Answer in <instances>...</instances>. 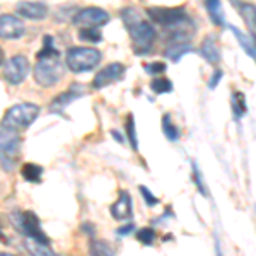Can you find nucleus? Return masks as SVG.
Wrapping results in <instances>:
<instances>
[{
    "label": "nucleus",
    "instance_id": "35",
    "mask_svg": "<svg viewBox=\"0 0 256 256\" xmlns=\"http://www.w3.org/2000/svg\"><path fill=\"white\" fill-rule=\"evenodd\" d=\"M111 135H113V137H114V138H116V140H118V142H123L122 135H120V134H118V132H111Z\"/></svg>",
    "mask_w": 256,
    "mask_h": 256
},
{
    "label": "nucleus",
    "instance_id": "27",
    "mask_svg": "<svg viewBox=\"0 0 256 256\" xmlns=\"http://www.w3.org/2000/svg\"><path fill=\"white\" fill-rule=\"evenodd\" d=\"M150 89L154 90V92H158V94L171 92V90H172V82L169 79H156V80H152Z\"/></svg>",
    "mask_w": 256,
    "mask_h": 256
},
{
    "label": "nucleus",
    "instance_id": "3",
    "mask_svg": "<svg viewBox=\"0 0 256 256\" xmlns=\"http://www.w3.org/2000/svg\"><path fill=\"white\" fill-rule=\"evenodd\" d=\"M38 114H40L38 104H34V102H19V104H14L12 108H9L0 126L14 132L26 130L28 126H31L34 123Z\"/></svg>",
    "mask_w": 256,
    "mask_h": 256
},
{
    "label": "nucleus",
    "instance_id": "9",
    "mask_svg": "<svg viewBox=\"0 0 256 256\" xmlns=\"http://www.w3.org/2000/svg\"><path fill=\"white\" fill-rule=\"evenodd\" d=\"M30 74V60L24 55H14L4 64V79L9 84H20Z\"/></svg>",
    "mask_w": 256,
    "mask_h": 256
},
{
    "label": "nucleus",
    "instance_id": "1",
    "mask_svg": "<svg viewBox=\"0 0 256 256\" xmlns=\"http://www.w3.org/2000/svg\"><path fill=\"white\" fill-rule=\"evenodd\" d=\"M38 62L32 70L34 80L41 88H52L64 77V64L60 60V52L53 46L52 36H44L43 50L38 53Z\"/></svg>",
    "mask_w": 256,
    "mask_h": 256
},
{
    "label": "nucleus",
    "instance_id": "10",
    "mask_svg": "<svg viewBox=\"0 0 256 256\" xmlns=\"http://www.w3.org/2000/svg\"><path fill=\"white\" fill-rule=\"evenodd\" d=\"M125 76V65L123 64H110L102 70H99L98 76L92 80V89H104L114 82L122 80Z\"/></svg>",
    "mask_w": 256,
    "mask_h": 256
},
{
    "label": "nucleus",
    "instance_id": "31",
    "mask_svg": "<svg viewBox=\"0 0 256 256\" xmlns=\"http://www.w3.org/2000/svg\"><path fill=\"white\" fill-rule=\"evenodd\" d=\"M140 193H142V196L146 198V202H147L148 207H154V205H158V204H159V200H158V198H156L154 195H152L150 192H148V188L140 186Z\"/></svg>",
    "mask_w": 256,
    "mask_h": 256
},
{
    "label": "nucleus",
    "instance_id": "29",
    "mask_svg": "<svg viewBox=\"0 0 256 256\" xmlns=\"http://www.w3.org/2000/svg\"><path fill=\"white\" fill-rule=\"evenodd\" d=\"M193 181L196 183V186H198V190H200L202 195L207 196V188H205L204 181H202V174H200V171H198V166L195 162H193Z\"/></svg>",
    "mask_w": 256,
    "mask_h": 256
},
{
    "label": "nucleus",
    "instance_id": "38",
    "mask_svg": "<svg viewBox=\"0 0 256 256\" xmlns=\"http://www.w3.org/2000/svg\"><path fill=\"white\" fill-rule=\"evenodd\" d=\"M0 256H16V254H10V253H0Z\"/></svg>",
    "mask_w": 256,
    "mask_h": 256
},
{
    "label": "nucleus",
    "instance_id": "2",
    "mask_svg": "<svg viewBox=\"0 0 256 256\" xmlns=\"http://www.w3.org/2000/svg\"><path fill=\"white\" fill-rule=\"evenodd\" d=\"M122 18L126 24L128 34L132 40V46L137 55H146L154 46L156 30L148 20L142 19L137 9H125L122 12Z\"/></svg>",
    "mask_w": 256,
    "mask_h": 256
},
{
    "label": "nucleus",
    "instance_id": "23",
    "mask_svg": "<svg viewBox=\"0 0 256 256\" xmlns=\"http://www.w3.org/2000/svg\"><path fill=\"white\" fill-rule=\"evenodd\" d=\"M246 98L242 92H234L232 94V111H234V118L239 120L241 116L246 114Z\"/></svg>",
    "mask_w": 256,
    "mask_h": 256
},
{
    "label": "nucleus",
    "instance_id": "7",
    "mask_svg": "<svg viewBox=\"0 0 256 256\" xmlns=\"http://www.w3.org/2000/svg\"><path fill=\"white\" fill-rule=\"evenodd\" d=\"M147 14L150 16V19L154 22L164 26L166 30H172L176 26L190 22L186 12H184V9H181V7H169V9H166V7H148Z\"/></svg>",
    "mask_w": 256,
    "mask_h": 256
},
{
    "label": "nucleus",
    "instance_id": "16",
    "mask_svg": "<svg viewBox=\"0 0 256 256\" xmlns=\"http://www.w3.org/2000/svg\"><path fill=\"white\" fill-rule=\"evenodd\" d=\"M192 50V43L190 41H174V43H169L166 48V56L171 58L172 62H178L184 53H188Z\"/></svg>",
    "mask_w": 256,
    "mask_h": 256
},
{
    "label": "nucleus",
    "instance_id": "34",
    "mask_svg": "<svg viewBox=\"0 0 256 256\" xmlns=\"http://www.w3.org/2000/svg\"><path fill=\"white\" fill-rule=\"evenodd\" d=\"M216 253L217 256H224V253H222V250H220V242H218L217 238H216Z\"/></svg>",
    "mask_w": 256,
    "mask_h": 256
},
{
    "label": "nucleus",
    "instance_id": "36",
    "mask_svg": "<svg viewBox=\"0 0 256 256\" xmlns=\"http://www.w3.org/2000/svg\"><path fill=\"white\" fill-rule=\"evenodd\" d=\"M4 56H6V55H4V48L0 46V65L4 64Z\"/></svg>",
    "mask_w": 256,
    "mask_h": 256
},
{
    "label": "nucleus",
    "instance_id": "22",
    "mask_svg": "<svg viewBox=\"0 0 256 256\" xmlns=\"http://www.w3.org/2000/svg\"><path fill=\"white\" fill-rule=\"evenodd\" d=\"M207 10L212 18L214 22L217 26H222L224 24V10H222V4L217 2V0H212V2H207Z\"/></svg>",
    "mask_w": 256,
    "mask_h": 256
},
{
    "label": "nucleus",
    "instance_id": "4",
    "mask_svg": "<svg viewBox=\"0 0 256 256\" xmlns=\"http://www.w3.org/2000/svg\"><path fill=\"white\" fill-rule=\"evenodd\" d=\"M101 58L102 53L98 48L90 46H72L67 50V55H65L67 67L76 74L89 72V70L96 68Z\"/></svg>",
    "mask_w": 256,
    "mask_h": 256
},
{
    "label": "nucleus",
    "instance_id": "24",
    "mask_svg": "<svg viewBox=\"0 0 256 256\" xmlns=\"http://www.w3.org/2000/svg\"><path fill=\"white\" fill-rule=\"evenodd\" d=\"M125 130H126V138L130 142V146L134 150H137L138 144H137V128H135V122H134V114H128L126 122H125Z\"/></svg>",
    "mask_w": 256,
    "mask_h": 256
},
{
    "label": "nucleus",
    "instance_id": "17",
    "mask_svg": "<svg viewBox=\"0 0 256 256\" xmlns=\"http://www.w3.org/2000/svg\"><path fill=\"white\" fill-rule=\"evenodd\" d=\"M20 174H22V178L26 181H30V183H40L41 176H43V168H41L40 164L28 162L20 169Z\"/></svg>",
    "mask_w": 256,
    "mask_h": 256
},
{
    "label": "nucleus",
    "instance_id": "6",
    "mask_svg": "<svg viewBox=\"0 0 256 256\" xmlns=\"http://www.w3.org/2000/svg\"><path fill=\"white\" fill-rule=\"evenodd\" d=\"M20 137L18 132L0 126V166L6 171H12L19 159Z\"/></svg>",
    "mask_w": 256,
    "mask_h": 256
},
{
    "label": "nucleus",
    "instance_id": "33",
    "mask_svg": "<svg viewBox=\"0 0 256 256\" xmlns=\"http://www.w3.org/2000/svg\"><path fill=\"white\" fill-rule=\"evenodd\" d=\"M132 230H134V224L130 222V224L125 226V227H120V229H118V234H120V236H126L128 232H132Z\"/></svg>",
    "mask_w": 256,
    "mask_h": 256
},
{
    "label": "nucleus",
    "instance_id": "11",
    "mask_svg": "<svg viewBox=\"0 0 256 256\" xmlns=\"http://www.w3.org/2000/svg\"><path fill=\"white\" fill-rule=\"evenodd\" d=\"M26 32V26L18 16L4 14L0 16V38L2 40H19Z\"/></svg>",
    "mask_w": 256,
    "mask_h": 256
},
{
    "label": "nucleus",
    "instance_id": "18",
    "mask_svg": "<svg viewBox=\"0 0 256 256\" xmlns=\"http://www.w3.org/2000/svg\"><path fill=\"white\" fill-rule=\"evenodd\" d=\"M90 256H114V250L111 248L108 241H102V239H92L89 246Z\"/></svg>",
    "mask_w": 256,
    "mask_h": 256
},
{
    "label": "nucleus",
    "instance_id": "28",
    "mask_svg": "<svg viewBox=\"0 0 256 256\" xmlns=\"http://www.w3.org/2000/svg\"><path fill=\"white\" fill-rule=\"evenodd\" d=\"M137 238L140 242H144V244H152L156 239V232H154V229H150V227H146V229L138 230Z\"/></svg>",
    "mask_w": 256,
    "mask_h": 256
},
{
    "label": "nucleus",
    "instance_id": "26",
    "mask_svg": "<svg viewBox=\"0 0 256 256\" xmlns=\"http://www.w3.org/2000/svg\"><path fill=\"white\" fill-rule=\"evenodd\" d=\"M162 130H164V135H166L169 140H172V142L180 138V130H178L176 125H172L169 114H164L162 116Z\"/></svg>",
    "mask_w": 256,
    "mask_h": 256
},
{
    "label": "nucleus",
    "instance_id": "37",
    "mask_svg": "<svg viewBox=\"0 0 256 256\" xmlns=\"http://www.w3.org/2000/svg\"><path fill=\"white\" fill-rule=\"evenodd\" d=\"M0 241H6V236L2 234V230H0Z\"/></svg>",
    "mask_w": 256,
    "mask_h": 256
},
{
    "label": "nucleus",
    "instance_id": "20",
    "mask_svg": "<svg viewBox=\"0 0 256 256\" xmlns=\"http://www.w3.org/2000/svg\"><path fill=\"white\" fill-rule=\"evenodd\" d=\"M24 244H26L28 253H30L31 256H58L56 253H53V251L50 250L48 244H43V242L32 241V239H26Z\"/></svg>",
    "mask_w": 256,
    "mask_h": 256
},
{
    "label": "nucleus",
    "instance_id": "5",
    "mask_svg": "<svg viewBox=\"0 0 256 256\" xmlns=\"http://www.w3.org/2000/svg\"><path fill=\"white\" fill-rule=\"evenodd\" d=\"M10 220L16 229L26 236V239H32V241L43 242V244H48L50 242L48 236L41 229L40 218L32 212H30V210H16V212H12Z\"/></svg>",
    "mask_w": 256,
    "mask_h": 256
},
{
    "label": "nucleus",
    "instance_id": "32",
    "mask_svg": "<svg viewBox=\"0 0 256 256\" xmlns=\"http://www.w3.org/2000/svg\"><path fill=\"white\" fill-rule=\"evenodd\" d=\"M222 76H224V72H222V70H216V72H214V76H212V79L208 80V86H210V89H216L217 88V84H218V80L222 79Z\"/></svg>",
    "mask_w": 256,
    "mask_h": 256
},
{
    "label": "nucleus",
    "instance_id": "12",
    "mask_svg": "<svg viewBox=\"0 0 256 256\" xmlns=\"http://www.w3.org/2000/svg\"><path fill=\"white\" fill-rule=\"evenodd\" d=\"M16 12L26 19L41 20L48 16V7L43 2H19L16 6Z\"/></svg>",
    "mask_w": 256,
    "mask_h": 256
},
{
    "label": "nucleus",
    "instance_id": "15",
    "mask_svg": "<svg viewBox=\"0 0 256 256\" xmlns=\"http://www.w3.org/2000/svg\"><path fill=\"white\" fill-rule=\"evenodd\" d=\"M82 96V88L79 84H76V86H72L68 90H65L64 94H60V96H56L55 98V101L50 104V110L52 111H60V110H64L65 106L70 104L72 101H76V99H79Z\"/></svg>",
    "mask_w": 256,
    "mask_h": 256
},
{
    "label": "nucleus",
    "instance_id": "14",
    "mask_svg": "<svg viewBox=\"0 0 256 256\" xmlns=\"http://www.w3.org/2000/svg\"><path fill=\"white\" fill-rule=\"evenodd\" d=\"M200 55L212 65L220 62V50H218L216 36H207V38L204 40V43H202V46H200Z\"/></svg>",
    "mask_w": 256,
    "mask_h": 256
},
{
    "label": "nucleus",
    "instance_id": "25",
    "mask_svg": "<svg viewBox=\"0 0 256 256\" xmlns=\"http://www.w3.org/2000/svg\"><path fill=\"white\" fill-rule=\"evenodd\" d=\"M79 40L86 41V43H99L102 40L101 30L99 28H89V30L79 31Z\"/></svg>",
    "mask_w": 256,
    "mask_h": 256
},
{
    "label": "nucleus",
    "instance_id": "8",
    "mask_svg": "<svg viewBox=\"0 0 256 256\" xmlns=\"http://www.w3.org/2000/svg\"><path fill=\"white\" fill-rule=\"evenodd\" d=\"M110 20V14L104 9L99 7H86L80 9L74 16L72 22L74 26L80 28V30H89V28H101Z\"/></svg>",
    "mask_w": 256,
    "mask_h": 256
},
{
    "label": "nucleus",
    "instance_id": "13",
    "mask_svg": "<svg viewBox=\"0 0 256 256\" xmlns=\"http://www.w3.org/2000/svg\"><path fill=\"white\" fill-rule=\"evenodd\" d=\"M132 212H134V208H132L130 193L122 190L118 200L111 205V216H113V218H116V220H130Z\"/></svg>",
    "mask_w": 256,
    "mask_h": 256
},
{
    "label": "nucleus",
    "instance_id": "21",
    "mask_svg": "<svg viewBox=\"0 0 256 256\" xmlns=\"http://www.w3.org/2000/svg\"><path fill=\"white\" fill-rule=\"evenodd\" d=\"M230 31H232V34L236 36L238 41H239V44L242 46V50L248 53V55L251 56V58H254V55H256V52H254V43H253V38H250L248 34H244L239 28H234V26H230Z\"/></svg>",
    "mask_w": 256,
    "mask_h": 256
},
{
    "label": "nucleus",
    "instance_id": "19",
    "mask_svg": "<svg viewBox=\"0 0 256 256\" xmlns=\"http://www.w3.org/2000/svg\"><path fill=\"white\" fill-rule=\"evenodd\" d=\"M234 7L239 10V14L242 16V19H244L246 24L250 26L251 34H254V6H253V4L234 2Z\"/></svg>",
    "mask_w": 256,
    "mask_h": 256
},
{
    "label": "nucleus",
    "instance_id": "30",
    "mask_svg": "<svg viewBox=\"0 0 256 256\" xmlns=\"http://www.w3.org/2000/svg\"><path fill=\"white\" fill-rule=\"evenodd\" d=\"M147 70V74H162L164 70H166V64L164 62H152V64H146V67H144Z\"/></svg>",
    "mask_w": 256,
    "mask_h": 256
}]
</instances>
